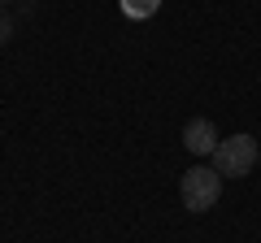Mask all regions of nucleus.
Returning <instances> with one entry per match:
<instances>
[{"mask_svg":"<svg viewBox=\"0 0 261 243\" xmlns=\"http://www.w3.org/2000/svg\"><path fill=\"white\" fill-rule=\"evenodd\" d=\"M157 9H161V0H122V13H126L130 22H144V18H152Z\"/></svg>","mask_w":261,"mask_h":243,"instance_id":"20e7f679","label":"nucleus"},{"mask_svg":"<svg viewBox=\"0 0 261 243\" xmlns=\"http://www.w3.org/2000/svg\"><path fill=\"white\" fill-rule=\"evenodd\" d=\"M183 148L192 152V157H200V161L214 157V148H218V126H214L209 117H192V122L183 126Z\"/></svg>","mask_w":261,"mask_h":243,"instance_id":"7ed1b4c3","label":"nucleus"},{"mask_svg":"<svg viewBox=\"0 0 261 243\" xmlns=\"http://www.w3.org/2000/svg\"><path fill=\"white\" fill-rule=\"evenodd\" d=\"M257 157H261V148H257V139L252 135H231V139H218V148H214V169L222 178H248L252 174V165H257Z\"/></svg>","mask_w":261,"mask_h":243,"instance_id":"f257e3e1","label":"nucleus"},{"mask_svg":"<svg viewBox=\"0 0 261 243\" xmlns=\"http://www.w3.org/2000/svg\"><path fill=\"white\" fill-rule=\"evenodd\" d=\"M0 5H5V0H0Z\"/></svg>","mask_w":261,"mask_h":243,"instance_id":"423d86ee","label":"nucleus"},{"mask_svg":"<svg viewBox=\"0 0 261 243\" xmlns=\"http://www.w3.org/2000/svg\"><path fill=\"white\" fill-rule=\"evenodd\" d=\"M9 35H13V22L0 13V44H9Z\"/></svg>","mask_w":261,"mask_h":243,"instance_id":"39448f33","label":"nucleus"},{"mask_svg":"<svg viewBox=\"0 0 261 243\" xmlns=\"http://www.w3.org/2000/svg\"><path fill=\"white\" fill-rule=\"evenodd\" d=\"M178 196H183L187 213H205V208H214L218 196H222V174H218L214 165H192L183 174V183H178Z\"/></svg>","mask_w":261,"mask_h":243,"instance_id":"f03ea898","label":"nucleus"}]
</instances>
